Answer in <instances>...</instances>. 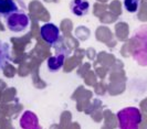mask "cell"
Returning <instances> with one entry per match:
<instances>
[{
	"mask_svg": "<svg viewBox=\"0 0 147 129\" xmlns=\"http://www.w3.org/2000/svg\"><path fill=\"white\" fill-rule=\"evenodd\" d=\"M65 61V54H57L54 56H51L48 60V69L50 72H57L63 66Z\"/></svg>",
	"mask_w": 147,
	"mask_h": 129,
	"instance_id": "6",
	"label": "cell"
},
{
	"mask_svg": "<svg viewBox=\"0 0 147 129\" xmlns=\"http://www.w3.org/2000/svg\"><path fill=\"white\" fill-rule=\"evenodd\" d=\"M124 8L128 12H136L140 8V0H124Z\"/></svg>",
	"mask_w": 147,
	"mask_h": 129,
	"instance_id": "9",
	"label": "cell"
},
{
	"mask_svg": "<svg viewBox=\"0 0 147 129\" xmlns=\"http://www.w3.org/2000/svg\"><path fill=\"white\" fill-rule=\"evenodd\" d=\"M119 129H138L142 122V114L136 107H126L117 113Z\"/></svg>",
	"mask_w": 147,
	"mask_h": 129,
	"instance_id": "1",
	"label": "cell"
},
{
	"mask_svg": "<svg viewBox=\"0 0 147 129\" xmlns=\"http://www.w3.org/2000/svg\"><path fill=\"white\" fill-rule=\"evenodd\" d=\"M43 41L49 45H55L60 41V30L53 23H45L40 29Z\"/></svg>",
	"mask_w": 147,
	"mask_h": 129,
	"instance_id": "3",
	"label": "cell"
},
{
	"mask_svg": "<svg viewBox=\"0 0 147 129\" xmlns=\"http://www.w3.org/2000/svg\"><path fill=\"white\" fill-rule=\"evenodd\" d=\"M19 11L18 5L13 0H0V17L7 19L9 15Z\"/></svg>",
	"mask_w": 147,
	"mask_h": 129,
	"instance_id": "5",
	"label": "cell"
},
{
	"mask_svg": "<svg viewBox=\"0 0 147 129\" xmlns=\"http://www.w3.org/2000/svg\"><path fill=\"white\" fill-rule=\"evenodd\" d=\"M6 24H7L8 29L12 32H22L29 27V15L22 11L15 12L6 19Z\"/></svg>",
	"mask_w": 147,
	"mask_h": 129,
	"instance_id": "2",
	"label": "cell"
},
{
	"mask_svg": "<svg viewBox=\"0 0 147 129\" xmlns=\"http://www.w3.org/2000/svg\"><path fill=\"white\" fill-rule=\"evenodd\" d=\"M21 122H26V125H21V127L23 129H39L38 128L37 116L33 115L31 112H27L26 114L22 116ZM21 124H23V122H21Z\"/></svg>",
	"mask_w": 147,
	"mask_h": 129,
	"instance_id": "7",
	"label": "cell"
},
{
	"mask_svg": "<svg viewBox=\"0 0 147 129\" xmlns=\"http://www.w3.org/2000/svg\"><path fill=\"white\" fill-rule=\"evenodd\" d=\"M9 58H10L9 45L0 40V70L3 69V66L9 61Z\"/></svg>",
	"mask_w": 147,
	"mask_h": 129,
	"instance_id": "8",
	"label": "cell"
},
{
	"mask_svg": "<svg viewBox=\"0 0 147 129\" xmlns=\"http://www.w3.org/2000/svg\"><path fill=\"white\" fill-rule=\"evenodd\" d=\"M71 11L78 17H83L90 10V3L88 0H72L70 3Z\"/></svg>",
	"mask_w": 147,
	"mask_h": 129,
	"instance_id": "4",
	"label": "cell"
}]
</instances>
